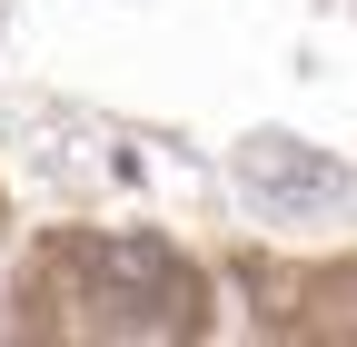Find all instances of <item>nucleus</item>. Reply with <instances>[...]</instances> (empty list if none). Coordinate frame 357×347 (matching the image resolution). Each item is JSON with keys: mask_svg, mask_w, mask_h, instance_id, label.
I'll return each mask as SVG.
<instances>
[{"mask_svg": "<svg viewBox=\"0 0 357 347\" xmlns=\"http://www.w3.org/2000/svg\"><path fill=\"white\" fill-rule=\"evenodd\" d=\"M238 179H248V199H258V208H318V199H337V189H347V169H337V159H318V149H298V139H258V149L238 159Z\"/></svg>", "mask_w": 357, "mask_h": 347, "instance_id": "f257e3e1", "label": "nucleus"}, {"mask_svg": "<svg viewBox=\"0 0 357 347\" xmlns=\"http://www.w3.org/2000/svg\"><path fill=\"white\" fill-rule=\"evenodd\" d=\"M100 278L129 298V308H149V318L189 308V268H178L159 238H109V248H100Z\"/></svg>", "mask_w": 357, "mask_h": 347, "instance_id": "f03ea898", "label": "nucleus"}]
</instances>
